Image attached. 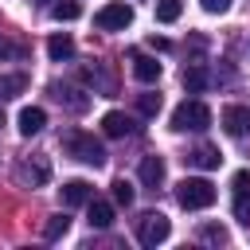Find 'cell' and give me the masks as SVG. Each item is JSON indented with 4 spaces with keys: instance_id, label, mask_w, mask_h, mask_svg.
Segmentation results:
<instances>
[{
    "instance_id": "obj_15",
    "label": "cell",
    "mask_w": 250,
    "mask_h": 250,
    "mask_svg": "<svg viewBox=\"0 0 250 250\" xmlns=\"http://www.w3.org/2000/svg\"><path fill=\"white\" fill-rule=\"evenodd\" d=\"M90 227H98V230L113 227V203H105V199H90Z\"/></svg>"
},
{
    "instance_id": "obj_27",
    "label": "cell",
    "mask_w": 250,
    "mask_h": 250,
    "mask_svg": "<svg viewBox=\"0 0 250 250\" xmlns=\"http://www.w3.org/2000/svg\"><path fill=\"white\" fill-rule=\"evenodd\" d=\"M203 4V12H211V16H223V12H230V0H199Z\"/></svg>"
},
{
    "instance_id": "obj_30",
    "label": "cell",
    "mask_w": 250,
    "mask_h": 250,
    "mask_svg": "<svg viewBox=\"0 0 250 250\" xmlns=\"http://www.w3.org/2000/svg\"><path fill=\"white\" fill-rule=\"evenodd\" d=\"M43 4H47V0H43Z\"/></svg>"
},
{
    "instance_id": "obj_18",
    "label": "cell",
    "mask_w": 250,
    "mask_h": 250,
    "mask_svg": "<svg viewBox=\"0 0 250 250\" xmlns=\"http://www.w3.org/2000/svg\"><path fill=\"white\" fill-rule=\"evenodd\" d=\"M199 242H207V246H227V242H230V234H227V227L207 223V227H199Z\"/></svg>"
},
{
    "instance_id": "obj_23",
    "label": "cell",
    "mask_w": 250,
    "mask_h": 250,
    "mask_svg": "<svg viewBox=\"0 0 250 250\" xmlns=\"http://www.w3.org/2000/svg\"><path fill=\"white\" fill-rule=\"evenodd\" d=\"M51 16H55V20H78V16H82V8H78V0H62V4H55V8H51Z\"/></svg>"
},
{
    "instance_id": "obj_13",
    "label": "cell",
    "mask_w": 250,
    "mask_h": 250,
    "mask_svg": "<svg viewBox=\"0 0 250 250\" xmlns=\"http://www.w3.org/2000/svg\"><path fill=\"white\" fill-rule=\"evenodd\" d=\"M43 125H47V113H43L39 105H27V109H20V133H23V137H35Z\"/></svg>"
},
{
    "instance_id": "obj_2",
    "label": "cell",
    "mask_w": 250,
    "mask_h": 250,
    "mask_svg": "<svg viewBox=\"0 0 250 250\" xmlns=\"http://www.w3.org/2000/svg\"><path fill=\"white\" fill-rule=\"evenodd\" d=\"M176 199H180L184 211H203V207L215 203V184L203 180V176H188V180L176 184Z\"/></svg>"
},
{
    "instance_id": "obj_25",
    "label": "cell",
    "mask_w": 250,
    "mask_h": 250,
    "mask_svg": "<svg viewBox=\"0 0 250 250\" xmlns=\"http://www.w3.org/2000/svg\"><path fill=\"white\" fill-rule=\"evenodd\" d=\"M137 109H141L145 117H156V113H160V94H141V98H137Z\"/></svg>"
},
{
    "instance_id": "obj_29",
    "label": "cell",
    "mask_w": 250,
    "mask_h": 250,
    "mask_svg": "<svg viewBox=\"0 0 250 250\" xmlns=\"http://www.w3.org/2000/svg\"><path fill=\"white\" fill-rule=\"evenodd\" d=\"M0 125H4V105H0Z\"/></svg>"
},
{
    "instance_id": "obj_5",
    "label": "cell",
    "mask_w": 250,
    "mask_h": 250,
    "mask_svg": "<svg viewBox=\"0 0 250 250\" xmlns=\"http://www.w3.org/2000/svg\"><path fill=\"white\" fill-rule=\"evenodd\" d=\"M94 23H98L102 31H125V27L133 23V8H129L125 0H113V4H105V8H98V16H94Z\"/></svg>"
},
{
    "instance_id": "obj_20",
    "label": "cell",
    "mask_w": 250,
    "mask_h": 250,
    "mask_svg": "<svg viewBox=\"0 0 250 250\" xmlns=\"http://www.w3.org/2000/svg\"><path fill=\"white\" fill-rule=\"evenodd\" d=\"M184 12V0H156V20L160 23H176Z\"/></svg>"
},
{
    "instance_id": "obj_24",
    "label": "cell",
    "mask_w": 250,
    "mask_h": 250,
    "mask_svg": "<svg viewBox=\"0 0 250 250\" xmlns=\"http://www.w3.org/2000/svg\"><path fill=\"white\" fill-rule=\"evenodd\" d=\"M113 203L117 207H129L133 203V184L129 180H113Z\"/></svg>"
},
{
    "instance_id": "obj_28",
    "label": "cell",
    "mask_w": 250,
    "mask_h": 250,
    "mask_svg": "<svg viewBox=\"0 0 250 250\" xmlns=\"http://www.w3.org/2000/svg\"><path fill=\"white\" fill-rule=\"evenodd\" d=\"M238 188H250V176H246V172H234V191H238Z\"/></svg>"
},
{
    "instance_id": "obj_14",
    "label": "cell",
    "mask_w": 250,
    "mask_h": 250,
    "mask_svg": "<svg viewBox=\"0 0 250 250\" xmlns=\"http://www.w3.org/2000/svg\"><path fill=\"white\" fill-rule=\"evenodd\" d=\"M219 148L215 145H199V148H191L188 152V164H195V168H219Z\"/></svg>"
},
{
    "instance_id": "obj_26",
    "label": "cell",
    "mask_w": 250,
    "mask_h": 250,
    "mask_svg": "<svg viewBox=\"0 0 250 250\" xmlns=\"http://www.w3.org/2000/svg\"><path fill=\"white\" fill-rule=\"evenodd\" d=\"M23 55H27V51H23L20 43H12L8 35H0V59H23Z\"/></svg>"
},
{
    "instance_id": "obj_12",
    "label": "cell",
    "mask_w": 250,
    "mask_h": 250,
    "mask_svg": "<svg viewBox=\"0 0 250 250\" xmlns=\"http://www.w3.org/2000/svg\"><path fill=\"white\" fill-rule=\"evenodd\" d=\"M184 86H188V94H203V90L211 86V70H207L203 62L184 66Z\"/></svg>"
},
{
    "instance_id": "obj_8",
    "label": "cell",
    "mask_w": 250,
    "mask_h": 250,
    "mask_svg": "<svg viewBox=\"0 0 250 250\" xmlns=\"http://www.w3.org/2000/svg\"><path fill=\"white\" fill-rule=\"evenodd\" d=\"M223 129L230 137H246L250 133V105H227L223 109Z\"/></svg>"
},
{
    "instance_id": "obj_6",
    "label": "cell",
    "mask_w": 250,
    "mask_h": 250,
    "mask_svg": "<svg viewBox=\"0 0 250 250\" xmlns=\"http://www.w3.org/2000/svg\"><path fill=\"white\" fill-rule=\"evenodd\" d=\"M16 180L23 184V188H39V184H47L51 180V168H47V160H23L20 168H16Z\"/></svg>"
},
{
    "instance_id": "obj_4",
    "label": "cell",
    "mask_w": 250,
    "mask_h": 250,
    "mask_svg": "<svg viewBox=\"0 0 250 250\" xmlns=\"http://www.w3.org/2000/svg\"><path fill=\"white\" fill-rule=\"evenodd\" d=\"M168 230H172V223H168L160 211H145V215L137 219V242H141V246H160V242L168 238Z\"/></svg>"
},
{
    "instance_id": "obj_16",
    "label": "cell",
    "mask_w": 250,
    "mask_h": 250,
    "mask_svg": "<svg viewBox=\"0 0 250 250\" xmlns=\"http://www.w3.org/2000/svg\"><path fill=\"white\" fill-rule=\"evenodd\" d=\"M47 55H51L55 62L74 59V39H70V35H51V39H47Z\"/></svg>"
},
{
    "instance_id": "obj_22",
    "label": "cell",
    "mask_w": 250,
    "mask_h": 250,
    "mask_svg": "<svg viewBox=\"0 0 250 250\" xmlns=\"http://www.w3.org/2000/svg\"><path fill=\"white\" fill-rule=\"evenodd\" d=\"M234 219L242 227H250V188H238L234 191Z\"/></svg>"
},
{
    "instance_id": "obj_11",
    "label": "cell",
    "mask_w": 250,
    "mask_h": 250,
    "mask_svg": "<svg viewBox=\"0 0 250 250\" xmlns=\"http://www.w3.org/2000/svg\"><path fill=\"white\" fill-rule=\"evenodd\" d=\"M133 74H137V82H156L160 78V62L152 59V55H141V51H133Z\"/></svg>"
},
{
    "instance_id": "obj_1",
    "label": "cell",
    "mask_w": 250,
    "mask_h": 250,
    "mask_svg": "<svg viewBox=\"0 0 250 250\" xmlns=\"http://www.w3.org/2000/svg\"><path fill=\"white\" fill-rule=\"evenodd\" d=\"M62 148H66V156H74V160H82V164H94V168L105 164L102 141H94V133H86V129H66V133H62Z\"/></svg>"
},
{
    "instance_id": "obj_19",
    "label": "cell",
    "mask_w": 250,
    "mask_h": 250,
    "mask_svg": "<svg viewBox=\"0 0 250 250\" xmlns=\"http://www.w3.org/2000/svg\"><path fill=\"white\" fill-rule=\"evenodd\" d=\"M27 90V74H0V98H16Z\"/></svg>"
},
{
    "instance_id": "obj_17",
    "label": "cell",
    "mask_w": 250,
    "mask_h": 250,
    "mask_svg": "<svg viewBox=\"0 0 250 250\" xmlns=\"http://www.w3.org/2000/svg\"><path fill=\"white\" fill-rule=\"evenodd\" d=\"M51 94H55L59 102H66L74 113H82V109L90 105V98H82V90H70V86H51Z\"/></svg>"
},
{
    "instance_id": "obj_3",
    "label": "cell",
    "mask_w": 250,
    "mask_h": 250,
    "mask_svg": "<svg viewBox=\"0 0 250 250\" xmlns=\"http://www.w3.org/2000/svg\"><path fill=\"white\" fill-rule=\"evenodd\" d=\"M211 125V109L203 105V102H180L176 109H172V129L176 133H199V129H207Z\"/></svg>"
},
{
    "instance_id": "obj_7",
    "label": "cell",
    "mask_w": 250,
    "mask_h": 250,
    "mask_svg": "<svg viewBox=\"0 0 250 250\" xmlns=\"http://www.w3.org/2000/svg\"><path fill=\"white\" fill-rule=\"evenodd\" d=\"M59 199H62V207H82V203L94 199V188H90L86 180H66V184L59 188Z\"/></svg>"
},
{
    "instance_id": "obj_10",
    "label": "cell",
    "mask_w": 250,
    "mask_h": 250,
    "mask_svg": "<svg viewBox=\"0 0 250 250\" xmlns=\"http://www.w3.org/2000/svg\"><path fill=\"white\" fill-rule=\"evenodd\" d=\"M137 172H141V184H145V188H160V184H164V156H156V152L145 156Z\"/></svg>"
},
{
    "instance_id": "obj_21",
    "label": "cell",
    "mask_w": 250,
    "mask_h": 250,
    "mask_svg": "<svg viewBox=\"0 0 250 250\" xmlns=\"http://www.w3.org/2000/svg\"><path fill=\"white\" fill-rule=\"evenodd\" d=\"M66 230H70V219H66V215H51V219H47V227H43V238H47V242H55V238H62Z\"/></svg>"
},
{
    "instance_id": "obj_9",
    "label": "cell",
    "mask_w": 250,
    "mask_h": 250,
    "mask_svg": "<svg viewBox=\"0 0 250 250\" xmlns=\"http://www.w3.org/2000/svg\"><path fill=\"white\" fill-rule=\"evenodd\" d=\"M137 125H133V117L129 113H121V109H109L105 117H102V133L105 137H129Z\"/></svg>"
}]
</instances>
